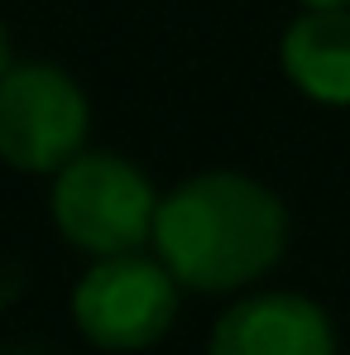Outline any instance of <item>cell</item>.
Returning <instances> with one entry per match:
<instances>
[{
  "mask_svg": "<svg viewBox=\"0 0 350 355\" xmlns=\"http://www.w3.org/2000/svg\"><path fill=\"white\" fill-rule=\"evenodd\" d=\"M87 96L53 62H15L0 82V159L19 173H62L87 154Z\"/></svg>",
  "mask_w": 350,
  "mask_h": 355,
  "instance_id": "3",
  "label": "cell"
},
{
  "mask_svg": "<svg viewBox=\"0 0 350 355\" xmlns=\"http://www.w3.org/2000/svg\"><path fill=\"white\" fill-rule=\"evenodd\" d=\"M288 250V207L245 173H197L159 197L154 254L192 293H235Z\"/></svg>",
  "mask_w": 350,
  "mask_h": 355,
  "instance_id": "1",
  "label": "cell"
},
{
  "mask_svg": "<svg viewBox=\"0 0 350 355\" xmlns=\"http://www.w3.org/2000/svg\"><path fill=\"white\" fill-rule=\"evenodd\" d=\"M49 207L62 240L96 259L139 254L144 240H154V216H159L154 182L130 159L106 149L77 154L62 173H53Z\"/></svg>",
  "mask_w": 350,
  "mask_h": 355,
  "instance_id": "2",
  "label": "cell"
},
{
  "mask_svg": "<svg viewBox=\"0 0 350 355\" xmlns=\"http://www.w3.org/2000/svg\"><path fill=\"white\" fill-rule=\"evenodd\" d=\"M207 355H336V327L302 293H254L216 317Z\"/></svg>",
  "mask_w": 350,
  "mask_h": 355,
  "instance_id": "5",
  "label": "cell"
},
{
  "mask_svg": "<svg viewBox=\"0 0 350 355\" xmlns=\"http://www.w3.org/2000/svg\"><path fill=\"white\" fill-rule=\"evenodd\" d=\"M10 355H29V351H10Z\"/></svg>",
  "mask_w": 350,
  "mask_h": 355,
  "instance_id": "9",
  "label": "cell"
},
{
  "mask_svg": "<svg viewBox=\"0 0 350 355\" xmlns=\"http://www.w3.org/2000/svg\"><path fill=\"white\" fill-rule=\"evenodd\" d=\"M10 67H15V62H10V39H5V24H0V82L10 77Z\"/></svg>",
  "mask_w": 350,
  "mask_h": 355,
  "instance_id": "7",
  "label": "cell"
},
{
  "mask_svg": "<svg viewBox=\"0 0 350 355\" xmlns=\"http://www.w3.org/2000/svg\"><path fill=\"white\" fill-rule=\"evenodd\" d=\"M279 58L302 96L322 106H350V10L297 15L283 34Z\"/></svg>",
  "mask_w": 350,
  "mask_h": 355,
  "instance_id": "6",
  "label": "cell"
},
{
  "mask_svg": "<svg viewBox=\"0 0 350 355\" xmlns=\"http://www.w3.org/2000/svg\"><path fill=\"white\" fill-rule=\"evenodd\" d=\"M77 331L101 351H144L168 336L177 317V279L159 254L96 259L72 293Z\"/></svg>",
  "mask_w": 350,
  "mask_h": 355,
  "instance_id": "4",
  "label": "cell"
},
{
  "mask_svg": "<svg viewBox=\"0 0 350 355\" xmlns=\"http://www.w3.org/2000/svg\"><path fill=\"white\" fill-rule=\"evenodd\" d=\"M307 10H350V0H297Z\"/></svg>",
  "mask_w": 350,
  "mask_h": 355,
  "instance_id": "8",
  "label": "cell"
}]
</instances>
